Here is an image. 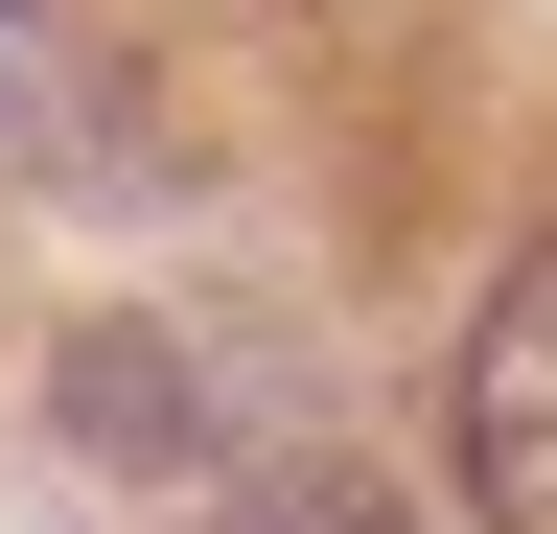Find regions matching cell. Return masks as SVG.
Masks as SVG:
<instances>
[{"instance_id":"cell-1","label":"cell","mask_w":557,"mask_h":534,"mask_svg":"<svg viewBox=\"0 0 557 534\" xmlns=\"http://www.w3.org/2000/svg\"><path fill=\"white\" fill-rule=\"evenodd\" d=\"M465 511L487 534H557V233L487 280V325H465Z\"/></svg>"},{"instance_id":"cell-2","label":"cell","mask_w":557,"mask_h":534,"mask_svg":"<svg viewBox=\"0 0 557 534\" xmlns=\"http://www.w3.org/2000/svg\"><path fill=\"white\" fill-rule=\"evenodd\" d=\"M47 419L94 442V464H209L233 395L186 372V325H70V349H47Z\"/></svg>"},{"instance_id":"cell-3","label":"cell","mask_w":557,"mask_h":534,"mask_svg":"<svg viewBox=\"0 0 557 534\" xmlns=\"http://www.w3.org/2000/svg\"><path fill=\"white\" fill-rule=\"evenodd\" d=\"M0 186H116V71L70 0H0Z\"/></svg>"},{"instance_id":"cell-4","label":"cell","mask_w":557,"mask_h":534,"mask_svg":"<svg viewBox=\"0 0 557 534\" xmlns=\"http://www.w3.org/2000/svg\"><path fill=\"white\" fill-rule=\"evenodd\" d=\"M186 534H418L395 488H348V464H278V488H209Z\"/></svg>"}]
</instances>
